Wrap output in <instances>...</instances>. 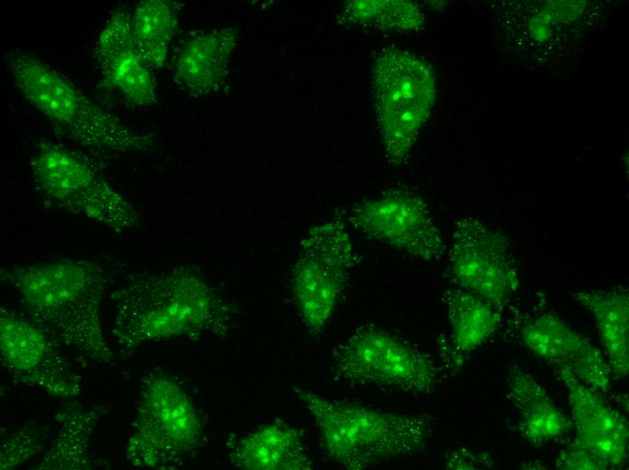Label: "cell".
<instances>
[{
    "label": "cell",
    "mask_w": 629,
    "mask_h": 470,
    "mask_svg": "<svg viewBox=\"0 0 629 470\" xmlns=\"http://www.w3.org/2000/svg\"><path fill=\"white\" fill-rule=\"evenodd\" d=\"M23 314L82 367L113 366L118 359L105 338L101 306L109 272L86 259H55L0 268Z\"/></svg>",
    "instance_id": "6da1fadb"
},
{
    "label": "cell",
    "mask_w": 629,
    "mask_h": 470,
    "mask_svg": "<svg viewBox=\"0 0 629 470\" xmlns=\"http://www.w3.org/2000/svg\"><path fill=\"white\" fill-rule=\"evenodd\" d=\"M109 300L108 333L126 352L146 344L221 334L230 320L215 292L182 268L130 278L111 292Z\"/></svg>",
    "instance_id": "7a4b0ae2"
},
{
    "label": "cell",
    "mask_w": 629,
    "mask_h": 470,
    "mask_svg": "<svg viewBox=\"0 0 629 470\" xmlns=\"http://www.w3.org/2000/svg\"><path fill=\"white\" fill-rule=\"evenodd\" d=\"M313 418L325 457L349 470H362L418 453L431 437L424 416L387 412L294 389Z\"/></svg>",
    "instance_id": "3957f363"
},
{
    "label": "cell",
    "mask_w": 629,
    "mask_h": 470,
    "mask_svg": "<svg viewBox=\"0 0 629 470\" xmlns=\"http://www.w3.org/2000/svg\"><path fill=\"white\" fill-rule=\"evenodd\" d=\"M5 60L21 94L62 136L97 154L124 155L150 146L148 136L129 128L42 60L19 50Z\"/></svg>",
    "instance_id": "277c9868"
},
{
    "label": "cell",
    "mask_w": 629,
    "mask_h": 470,
    "mask_svg": "<svg viewBox=\"0 0 629 470\" xmlns=\"http://www.w3.org/2000/svg\"><path fill=\"white\" fill-rule=\"evenodd\" d=\"M202 437L201 418L184 389L163 372L143 378L124 447L127 462L141 469L170 468L193 452Z\"/></svg>",
    "instance_id": "5b68a950"
},
{
    "label": "cell",
    "mask_w": 629,
    "mask_h": 470,
    "mask_svg": "<svg viewBox=\"0 0 629 470\" xmlns=\"http://www.w3.org/2000/svg\"><path fill=\"white\" fill-rule=\"evenodd\" d=\"M372 89L385 155L390 164H402L432 109L433 74L415 55L389 47L374 61Z\"/></svg>",
    "instance_id": "8992f818"
},
{
    "label": "cell",
    "mask_w": 629,
    "mask_h": 470,
    "mask_svg": "<svg viewBox=\"0 0 629 470\" xmlns=\"http://www.w3.org/2000/svg\"><path fill=\"white\" fill-rule=\"evenodd\" d=\"M31 171L37 190L62 210L117 233L136 226L132 204L78 153L42 141L32 156Z\"/></svg>",
    "instance_id": "52a82bcc"
},
{
    "label": "cell",
    "mask_w": 629,
    "mask_h": 470,
    "mask_svg": "<svg viewBox=\"0 0 629 470\" xmlns=\"http://www.w3.org/2000/svg\"><path fill=\"white\" fill-rule=\"evenodd\" d=\"M332 371L346 382L410 394L429 392L437 378L423 352L372 324L357 327L333 350Z\"/></svg>",
    "instance_id": "ba28073f"
},
{
    "label": "cell",
    "mask_w": 629,
    "mask_h": 470,
    "mask_svg": "<svg viewBox=\"0 0 629 470\" xmlns=\"http://www.w3.org/2000/svg\"><path fill=\"white\" fill-rule=\"evenodd\" d=\"M356 258L350 232L340 218L313 227L301 240L292 288L311 334H320L332 317Z\"/></svg>",
    "instance_id": "9c48e42d"
},
{
    "label": "cell",
    "mask_w": 629,
    "mask_h": 470,
    "mask_svg": "<svg viewBox=\"0 0 629 470\" xmlns=\"http://www.w3.org/2000/svg\"><path fill=\"white\" fill-rule=\"evenodd\" d=\"M506 237L483 221H455L447 255L448 271L459 288L502 311L520 286V275Z\"/></svg>",
    "instance_id": "30bf717a"
},
{
    "label": "cell",
    "mask_w": 629,
    "mask_h": 470,
    "mask_svg": "<svg viewBox=\"0 0 629 470\" xmlns=\"http://www.w3.org/2000/svg\"><path fill=\"white\" fill-rule=\"evenodd\" d=\"M0 357L12 379L52 397L72 399L83 381L62 349L23 313L0 307Z\"/></svg>",
    "instance_id": "8fae6325"
},
{
    "label": "cell",
    "mask_w": 629,
    "mask_h": 470,
    "mask_svg": "<svg viewBox=\"0 0 629 470\" xmlns=\"http://www.w3.org/2000/svg\"><path fill=\"white\" fill-rule=\"evenodd\" d=\"M349 220L366 238L420 259H439L446 250L427 204L408 190H390L361 202L352 209Z\"/></svg>",
    "instance_id": "7c38bea8"
},
{
    "label": "cell",
    "mask_w": 629,
    "mask_h": 470,
    "mask_svg": "<svg viewBox=\"0 0 629 470\" xmlns=\"http://www.w3.org/2000/svg\"><path fill=\"white\" fill-rule=\"evenodd\" d=\"M568 398L575 445L597 458L606 469L623 468L629 455V428L625 418L568 371L555 368Z\"/></svg>",
    "instance_id": "4fadbf2b"
},
{
    "label": "cell",
    "mask_w": 629,
    "mask_h": 470,
    "mask_svg": "<svg viewBox=\"0 0 629 470\" xmlns=\"http://www.w3.org/2000/svg\"><path fill=\"white\" fill-rule=\"evenodd\" d=\"M132 11L118 7L108 17L95 46L99 70L108 85L132 108L156 102L152 70L142 58L132 33Z\"/></svg>",
    "instance_id": "5bb4252c"
},
{
    "label": "cell",
    "mask_w": 629,
    "mask_h": 470,
    "mask_svg": "<svg viewBox=\"0 0 629 470\" xmlns=\"http://www.w3.org/2000/svg\"><path fill=\"white\" fill-rule=\"evenodd\" d=\"M528 349L538 357L568 371L599 393L611 389V369L599 349L552 314H541L521 329Z\"/></svg>",
    "instance_id": "9a60e30c"
},
{
    "label": "cell",
    "mask_w": 629,
    "mask_h": 470,
    "mask_svg": "<svg viewBox=\"0 0 629 470\" xmlns=\"http://www.w3.org/2000/svg\"><path fill=\"white\" fill-rule=\"evenodd\" d=\"M236 44V33L230 28L192 34L176 54L175 84L193 96L215 91L228 72Z\"/></svg>",
    "instance_id": "2e32d148"
},
{
    "label": "cell",
    "mask_w": 629,
    "mask_h": 470,
    "mask_svg": "<svg viewBox=\"0 0 629 470\" xmlns=\"http://www.w3.org/2000/svg\"><path fill=\"white\" fill-rule=\"evenodd\" d=\"M230 460L243 470L313 468L297 429L281 422L264 425L240 437L230 450Z\"/></svg>",
    "instance_id": "e0dca14e"
},
{
    "label": "cell",
    "mask_w": 629,
    "mask_h": 470,
    "mask_svg": "<svg viewBox=\"0 0 629 470\" xmlns=\"http://www.w3.org/2000/svg\"><path fill=\"white\" fill-rule=\"evenodd\" d=\"M507 397L516 411L520 434L534 446L558 439L573 427L546 390L522 370L513 369L509 373Z\"/></svg>",
    "instance_id": "ac0fdd59"
},
{
    "label": "cell",
    "mask_w": 629,
    "mask_h": 470,
    "mask_svg": "<svg viewBox=\"0 0 629 470\" xmlns=\"http://www.w3.org/2000/svg\"><path fill=\"white\" fill-rule=\"evenodd\" d=\"M575 301L594 317L613 374L629 371V294L625 287L580 290Z\"/></svg>",
    "instance_id": "d6986e66"
},
{
    "label": "cell",
    "mask_w": 629,
    "mask_h": 470,
    "mask_svg": "<svg viewBox=\"0 0 629 470\" xmlns=\"http://www.w3.org/2000/svg\"><path fill=\"white\" fill-rule=\"evenodd\" d=\"M103 411L72 405L55 415L52 439L33 469L88 470L91 468L89 442Z\"/></svg>",
    "instance_id": "ffe728a7"
},
{
    "label": "cell",
    "mask_w": 629,
    "mask_h": 470,
    "mask_svg": "<svg viewBox=\"0 0 629 470\" xmlns=\"http://www.w3.org/2000/svg\"><path fill=\"white\" fill-rule=\"evenodd\" d=\"M451 329V340L459 352H469L483 344L498 328L501 311L462 288L443 293Z\"/></svg>",
    "instance_id": "44dd1931"
},
{
    "label": "cell",
    "mask_w": 629,
    "mask_h": 470,
    "mask_svg": "<svg viewBox=\"0 0 629 470\" xmlns=\"http://www.w3.org/2000/svg\"><path fill=\"white\" fill-rule=\"evenodd\" d=\"M181 5L167 0L139 2L132 12V33L136 47L153 70L161 69L166 61L172 40L177 30Z\"/></svg>",
    "instance_id": "7402d4cb"
},
{
    "label": "cell",
    "mask_w": 629,
    "mask_h": 470,
    "mask_svg": "<svg viewBox=\"0 0 629 470\" xmlns=\"http://www.w3.org/2000/svg\"><path fill=\"white\" fill-rule=\"evenodd\" d=\"M344 19L359 26L409 31L423 23V15L408 1H352L343 10Z\"/></svg>",
    "instance_id": "603a6c76"
},
{
    "label": "cell",
    "mask_w": 629,
    "mask_h": 470,
    "mask_svg": "<svg viewBox=\"0 0 629 470\" xmlns=\"http://www.w3.org/2000/svg\"><path fill=\"white\" fill-rule=\"evenodd\" d=\"M49 427L27 423L9 432L2 439L0 469H14L39 454L45 446Z\"/></svg>",
    "instance_id": "cb8c5ba5"
},
{
    "label": "cell",
    "mask_w": 629,
    "mask_h": 470,
    "mask_svg": "<svg viewBox=\"0 0 629 470\" xmlns=\"http://www.w3.org/2000/svg\"><path fill=\"white\" fill-rule=\"evenodd\" d=\"M556 467L564 470H606V466L584 448L570 443L563 448L557 459Z\"/></svg>",
    "instance_id": "d4e9b609"
}]
</instances>
